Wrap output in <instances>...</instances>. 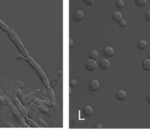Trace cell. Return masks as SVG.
Wrapping results in <instances>:
<instances>
[{
    "label": "cell",
    "instance_id": "14",
    "mask_svg": "<svg viewBox=\"0 0 150 135\" xmlns=\"http://www.w3.org/2000/svg\"><path fill=\"white\" fill-rule=\"evenodd\" d=\"M112 20L116 22H119L120 20H122V14L118 12H115L112 14Z\"/></svg>",
    "mask_w": 150,
    "mask_h": 135
},
{
    "label": "cell",
    "instance_id": "32",
    "mask_svg": "<svg viewBox=\"0 0 150 135\" xmlns=\"http://www.w3.org/2000/svg\"><path fill=\"white\" fill-rule=\"evenodd\" d=\"M84 2L86 3L87 4H90V5L94 4V0H84Z\"/></svg>",
    "mask_w": 150,
    "mask_h": 135
},
{
    "label": "cell",
    "instance_id": "23",
    "mask_svg": "<svg viewBox=\"0 0 150 135\" xmlns=\"http://www.w3.org/2000/svg\"><path fill=\"white\" fill-rule=\"evenodd\" d=\"M0 29H1L2 31H4V32H8L9 31L8 26H7L6 24H4L1 20H0Z\"/></svg>",
    "mask_w": 150,
    "mask_h": 135
},
{
    "label": "cell",
    "instance_id": "15",
    "mask_svg": "<svg viewBox=\"0 0 150 135\" xmlns=\"http://www.w3.org/2000/svg\"><path fill=\"white\" fill-rule=\"evenodd\" d=\"M83 16H84V13L82 12V11H76V12H75V15H74V18L76 20H77V21H79V20H83Z\"/></svg>",
    "mask_w": 150,
    "mask_h": 135
},
{
    "label": "cell",
    "instance_id": "13",
    "mask_svg": "<svg viewBox=\"0 0 150 135\" xmlns=\"http://www.w3.org/2000/svg\"><path fill=\"white\" fill-rule=\"evenodd\" d=\"M104 53L107 56H112L114 55V51L112 47H106L104 49Z\"/></svg>",
    "mask_w": 150,
    "mask_h": 135
},
{
    "label": "cell",
    "instance_id": "26",
    "mask_svg": "<svg viewBox=\"0 0 150 135\" xmlns=\"http://www.w3.org/2000/svg\"><path fill=\"white\" fill-rule=\"evenodd\" d=\"M117 6H118V8H123L125 6V2L123 0H118V2H117Z\"/></svg>",
    "mask_w": 150,
    "mask_h": 135
},
{
    "label": "cell",
    "instance_id": "24",
    "mask_svg": "<svg viewBox=\"0 0 150 135\" xmlns=\"http://www.w3.org/2000/svg\"><path fill=\"white\" fill-rule=\"evenodd\" d=\"M135 4L139 7H143V6L146 5L147 0H135Z\"/></svg>",
    "mask_w": 150,
    "mask_h": 135
},
{
    "label": "cell",
    "instance_id": "21",
    "mask_svg": "<svg viewBox=\"0 0 150 135\" xmlns=\"http://www.w3.org/2000/svg\"><path fill=\"white\" fill-rule=\"evenodd\" d=\"M25 119H26V122L28 124V125H29L30 127H33V128H34V127H39V125H37L35 122L33 121L32 119H30V117L28 118V117H26Z\"/></svg>",
    "mask_w": 150,
    "mask_h": 135
},
{
    "label": "cell",
    "instance_id": "25",
    "mask_svg": "<svg viewBox=\"0 0 150 135\" xmlns=\"http://www.w3.org/2000/svg\"><path fill=\"white\" fill-rule=\"evenodd\" d=\"M90 57L92 59H96L98 57V52L97 51H92L90 53Z\"/></svg>",
    "mask_w": 150,
    "mask_h": 135
},
{
    "label": "cell",
    "instance_id": "40",
    "mask_svg": "<svg viewBox=\"0 0 150 135\" xmlns=\"http://www.w3.org/2000/svg\"><path fill=\"white\" fill-rule=\"evenodd\" d=\"M0 92H1V89H0Z\"/></svg>",
    "mask_w": 150,
    "mask_h": 135
},
{
    "label": "cell",
    "instance_id": "3",
    "mask_svg": "<svg viewBox=\"0 0 150 135\" xmlns=\"http://www.w3.org/2000/svg\"><path fill=\"white\" fill-rule=\"evenodd\" d=\"M5 101H6V104H7V106H8L9 109H10V110L12 112L13 116H15V117L17 118V120H18V121L19 122V123L21 124V125H22L24 127H28V126H29V125H28V124L26 122V119H25V117L21 115V113L18 111V109H16V108L14 107V105L12 104V103L10 101V99H7V100H5Z\"/></svg>",
    "mask_w": 150,
    "mask_h": 135
},
{
    "label": "cell",
    "instance_id": "5",
    "mask_svg": "<svg viewBox=\"0 0 150 135\" xmlns=\"http://www.w3.org/2000/svg\"><path fill=\"white\" fill-rule=\"evenodd\" d=\"M15 103H16V106H17V109H18V111H19L20 113H21V115L23 116V117L26 118V117H28V113L26 112V109H25L24 105H23L22 102L20 101L19 99L16 98L15 99Z\"/></svg>",
    "mask_w": 150,
    "mask_h": 135
},
{
    "label": "cell",
    "instance_id": "29",
    "mask_svg": "<svg viewBox=\"0 0 150 135\" xmlns=\"http://www.w3.org/2000/svg\"><path fill=\"white\" fill-rule=\"evenodd\" d=\"M69 84H70V87H75L76 86V84H77V81H76V80H71L70 81V82H69Z\"/></svg>",
    "mask_w": 150,
    "mask_h": 135
},
{
    "label": "cell",
    "instance_id": "9",
    "mask_svg": "<svg viewBox=\"0 0 150 135\" xmlns=\"http://www.w3.org/2000/svg\"><path fill=\"white\" fill-rule=\"evenodd\" d=\"M12 91H13L14 93L18 95V99H19L20 101H22V99L24 98V96H23V94H22V92H21V89H20L18 86H16V85H12Z\"/></svg>",
    "mask_w": 150,
    "mask_h": 135
},
{
    "label": "cell",
    "instance_id": "35",
    "mask_svg": "<svg viewBox=\"0 0 150 135\" xmlns=\"http://www.w3.org/2000/svg\"><path fill=\"white\" fill-rule=\"evenodd\" d=\"M73 45H74V42H73L72 39H70V40H69V47H70V48H72Z\"/></svg>",
    "mask_w": 150,
    "mask_h": 135
},
{
    "label": "cell",
    "instance_id": "6",
    "mask_svg": "<svg viewBox=\"0 0 150 135\" xmlns=\"http://www.w3.org/2000/svg\"><path fill=\"white\" fill-rule=\"evenodd\" d=\"M35 104L36 105H43V106H46L48 108H54L55 105H54V102L51 101H41L40 99H35Z\"/></svg>",
    "mask_w": 150,
    "mask_h": 135
},
{
    "label": "cell",
    "instance_id": "17",
    "mask_svg": "<svg viewBox=\"0 0 150 135\" xmlns=\"http://www.w3.org/2000/svg\"><path fill=\"white\" fill-rule=\"evenodd\" d=\"M36 109H37L36 106H35V103H34V104H33V106L31 107V109H29V111H28V117L32 118V117L36 114Z\"/></svg>",
    "mask_w": 150,
    "mask_h": 135
},
{
    "label": "cell",
    "instance_id": "10",
    "mask_svg": "<svg viewBox=\"0 0 150 135\" xmlns=\"http://www.w3.org/2000/svg\"><path fill=\"white\" fill-rule=\"evenodd\" d=\"M99 87V82H98L97 80H93V81H90V89L91 92L93 91H97Z\"/></svg>",
    "mask_w": 150,
    "mask_h": 135
},
{
    "label": "cell",
    "instance_id": "27",
    "mask_svg": "<svg viewBox=\"0 0 150 135\" xmlns=\"http://www.w3.org/2000/svg\"><path fill=\"white\" fill-rule=\"evenodd\" d=\"M16 86H18V87H19L20 89H21V88H24V87H25L24 82H23V81H16Z\"/></svg>",
    "mask_w": 150,
    "mask_h": 135
},
{
    "label": "cell",
    "instance_id": "19",
    "mask_svg": "<svg viewBox=\"0 0 150 135\" xmlns=\"http://www.w3.org/2000/svg\"><path fill=\"white\" fill-rule=\"evenodd\" d=\"M142 67L146 71H150V59H146L142 63Z\"/></svg>",
    "mask_w": 150,
    "mask_h": 135
},
{
    "label": "cell",
    "instance_id": "38",
    "mask_svg": "<svg viewBox=\"0 0 150 135\" xmlns=\"http://www.w3.org/2000/svg\"><path fill=\"white\" fill-rule=\"evenodd\" d=\"M57 75H58V76H62V72H58V73H57Z\"/></svg>",
    "mask_w": 150,
    "mask_h": 135
},
{
    "label": "cell",
    "instance_id": "7",
    "mask_svg": "<svg viewBox=\"0 0 150 135\" xmlns=\"http://www.w3.org/2000/svg\"><path fill=\"white\" fill-rule=\"evenodd\" d=\"M85 67L87 68V70L89 71H92L94 70L97 67V62L95 61V59H89V60L86 61V64H85Z\"/></svg>",
    "mask_w": 150,
    "mask_h": 135
},
{
    "label": "cell",
    "instance_id": "28",
    "mask_svg": "<svg viewBox=\"0 0 150 135\" xmlns=\"http://www.w3.org/2000/svg\"><path fill=\"white\" fill-rule=\"evenodd\" d=\"M39 125H40V127H48L47 123L43 121V120H42V118H39Z\"/></svg>",
    "mask_w": 150,
    "mask_h": 135
},
{
    "label": "cell",
    "instance_id": "31",
    "mask_svg": "<svg viewBox=\"0 0 150 135\" xmlns=\"http://www.w3.org/2000/svg\"><path fill=\"white\" fill-rule=\"evenodd\" d=\"M119 25H120V27H125L126 26V21L122 19V20L119 21Z\"/></svg>",
    "mask_w": 150,
    "mask_h": 135
},
{
    "label": "cell",
    "instance_id": "8",
    "mask_svg": "<svg viewBox=\"0 0 150 135\" xmlns=\"http://www.w3.org/2000/svg\"><path fill=\"white\" fill-rule=\"evenodd\" d=\"M46 92H47V95H48V97L49 98L50 101L54 103V101H55V95H54V91H53L52 87H50L49 86L47 87Z\"/></svg>",
    "mask_w": 150,
    "mask_h": 135
},
{
    "label": "cell",
    "instance_id": "2",
    "mask_svg": "<svg viewBox=\"0 0 150 135\" xmlns=\"http://www.w3.org/2000/svg\"><path fill=\"white\" fill-rule=\"evenodd\" d=\"M7 33H8V36H9V38H10V40L13 42L14 45L17 47V49L21 52V54L24 55L26 57L29 56L27 51H26V48L24 47V45H23V43L21 42V41L19 40V38H18V36L17 35L16 33L14 32L13 30H10V29H9V31Z\"/></svg>",
    "mask_w": 150,
    "mask_h": 135
},
{
    "label": "cell",
    "instance_id": "22",
    "mask_svg": "<svg viewBox=\"0 0 150 135\" xmlns=\"http://www.w3.org/2000/svg\"><path fill=\"white\" fill-rule=\"evenodd\" d=\"M147 46H148V42H147L145 40H142V41H140V42H139L138 47H139V49H140V50H144V49L147 48Z\"/></svg>",
    "mask_w": 150,
    "mask_h": 135
},
{
    "label": "cell",
    "instance_id": "18",
    "mask_svg": "<svg viewBox=\"0 0 150 135\" xmlns=\"http://www.w3.org/2000/svg\"><path fill=\"white\" fill-rule=\"evenodd\" d=\"M37 109L40 111V112L44 113L46 115L49 116V113H48V108L46 106H43V105H37Z\"/></svg>",
    "mask_w": 150,
    "mask_h": 135
},
{
    "label": "cell",
    "instance_id": "11",
    "mask_svg": "<svg viewBox=\"0 0 150 135\" xmlns=\"http://www.w3.org/2000/svg\"><path fill=\"white\" fill-rule=\"evenodd\" d=\"M109 66H110V62H109L107 59H102L99 63V67L102 70H106L108 69Z\"/></svg>",
    "mask_w": 150,
    "mask_h": 135
},
{
    "label": "cell",
    "instance_id": "30",
    "mask_svg": "<svg viewBox=\"0 0 150 135\" xmlns=\"http://www.w3.org/2000/svg\"><path fill=\"white\" fill-rule=\"evenodd\" d=\"M0 105H2V106H5L6 105V101L4 97L0 96Z\"/></svg>",
    "mask_w": 150,
    "mask_h": 135
},
{
    "label": "cell",
    "instance_id": "1",
    "mask_svg": "<svg viewBox=\"0 0 150 135\" xmlns=\"http://www.w3.org/2000/svg\"><path fill=\"white\" fill-rule=\"evenodd\" d=\"M26 61L29 64V65H31V67H32L33 69L35 72L37 73V74L39 75V77H40V79L41 80L42 83H43V85H44L45 87H48L49 86V81H48V78L46 77V74L44 73V72L41 70V68H40V65L37 64L35 61L33 60V59L31 57V56H26Z\"/></svg>",
    "mask_w": 150,
    "mask_h": 135
},
{
    "label": "cell",
    "instance_id": "4",
    "mask_svg": "<svg viewBox=\"0 0 150 135\" xmlns=\"http://www.w3.org/2000/svg\"><path fill=\"white\" fill-rule=\"evenodd\" d=\"M40 94V89H36L35 91H33V93H31L30 95H26L24 98L22 99V103L23 105H28L30 104L31 103H33V101H35V99L39 96V95Z\"/></svg>",
    "mask_w": 150,
    "mask_h": 135
},
{
    "label": "cell",
    "instance_id": "20",
    "mask_svg": "<svg viewBox=\"0 0 150 135\" xmlns=\"http://www.w3.org/2000/svg\"><path fill=\"white\" fill-rule=\"evenodd\" d=\"M126 97V94L124 90H119L118 93H117V98H118V100H124Z\"/></svg>",
    "mask_w": 150,
    "mask_h": 135
},
{
    "label": "cell",
    "instance_id": "16",
    "mask_svg": "<svg viewBox=\"0 0 150 135\" xmlns=\"http://www.w3.org/2000/svg\"><path fill=\"white\" fill-rule=\"evenodd\" d=\"M83 113L84 115L87 116V117H90V116L92 115V113H93V109L90 106H85L83 108Z\"/></svg>",
    "mask_w": 150,
    "mask_h": 135
},
{
    "label": "cell",
    "instance_id": "39",
    "mask_svg": "<svg viewBox=\"0 0 150 135\" xmlns=\"http://www.w3.org/2000/svg\"><path fill=\"white\" fill-rule=\"evenodd\" d=\"M148 58L150 59V51H149V52H148Z\"/></svg>",
    "mask_w": 150,
    "mask_h": 135
},
{
    "label": "cell",
    "instance_id": "37",
    "mask_svg": "<svg viewBox=\"0 0 150 135\" xmlns=\"http://www.w3.org/2000/svg\"><path fill=\"white\" fill-rule=\"evenodd\" d=\"M148 101L150 103V93L148 94Z\"/></svg>",
    "mask_w": 150,
    "mask_h": 135
},
{
    "label": "cell",
    "instance_id": "33",
    "mask_svg": "<svg viewBox=\"0 0 150 135\" xmlns=\"http://www.w3.org/2000/svg\"><path fill=\"white\" fill-rule=\"evenodd\" d=\"M18 59H21V60H26V56H24V55H19V56H18Z\"/></svg>",
    "mask_w": 150,
    "mask_h": 135
},
{
    "label": "cell",
    "instance_id": "36",
    "mask_svg": "<svg viewBox=\"0 0 150 135\" xmlns=\"http://www.w3.org/2000/svg\"><path fill=\"white\" fill-rule=\"evenodd\" d=\"M96 128H98V129H101V128H103V125H101V124H98V125H97Z\"/></svg>",
    "mask_w": 150,
    "mask_h": 135
},
{
    "label": "cell",
    "instance_id": "12",
    "mask_svg": "<svg viewBox=\"0 0 150 135\" xmlns=\"http://www.w3.org/2000/svg\"><path fill=\"white\" fill-rule=\"evenodd\" d=\"M61 80V76H58V75H56L55 77H54L53 78V80L51 81V82L49 83V87H52V88H54V87H56V85L58 84L59 81H60Z\"/></svg>",
    "mask_w": 150,
    "mask_h": 135
},
{
    "label": "cell",
    "instance_id": "34",
    "mask_svg": "<svg viewBox=\"0 0 150 135\" xmlns=\"http://www.w3.org/2000/svg\"><path fill=\"white\" fill-rule=\"evenodd\" d=\"M146 18L148 20H150V11H148L146 13Z\"/></svg>",
    "mask_w": 150,
    "mask_h": 135
}]
</instances>
